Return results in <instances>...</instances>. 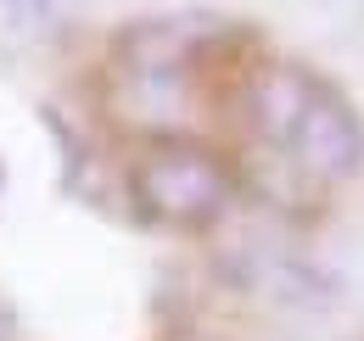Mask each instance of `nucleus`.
Masks as SVG:
<instances>
[{"instance_id": "nucleus-1", "label": "nucleus", "mask_w": 364, "mask_h": 341, "mask_svg": "<svg viewBox=\"0 0 364 341\" xmlns=\"http://www.w3.org/2000/svg\"><path fill=\"white\" fill-rule=\"evenodd\" d=\"M124 190L146 224L174 229V235H202L230 213L235 168L185 134H151L124 163Z\"/></svg>"}]
</instances>
